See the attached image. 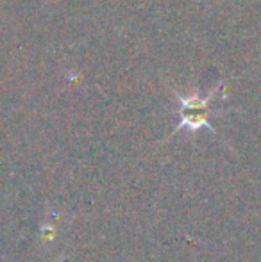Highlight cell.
<instances>
[{
  "label": "cell",
  "mask_w": 261,
  "mask_h": 262,
  "mask_svg": "<svg viewBox=\"0 0 261 262\" xmlns=\"http://www.w3.org/2000/svg\"><path fill=\"white\" fill-rule=\"evenodd\" d=\"M220 86H222V84H218L215 90L209 91L206 97H202V95H198V93L188 95V97H183V95L175 93L179 104H181V107H179L181 121H179L175 132L181 130V128H188V130L195 132L202 127H208L209 130H213V125L209 123V116H211L215 111L209 109V104H211V100L215 98V95L218 93Z\"/></svg>",
  "instance_id": "obj_1"
}]
</instances>
